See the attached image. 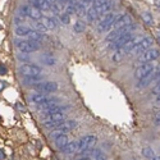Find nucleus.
I'll list each match as a JSON object with an SVG mask.
<instances>
[{
    "label": "nucleus",
    "instance_id": "1",
    "mask_svg": "<svg viewBox=\"0 0 160 160\" xmlns=\"http://www.w3.org/2000/svg\"><path fill=\"white\" fill-rule=\"evenodd\" d=\"M64 109L67 108H56L54 110H50L49 113H46L42 117L41 122H42V126L45 128H54L59 122L65 119V114L63 113Z\"/></svg>",
    "mask_w": 160,
    "mask_h": 160
},
{
    "label": "nucleus",
    "instance_id": "2",
    "mask_svg": "<svg viewBox=\"0 0 160 160\" xmlns=\"http://www.w3.org/2000/svg\"><path fill=\"white\" fill-rule=\"evenodd\" d=\"M96 141H97L96 136H93V135L85 136V137H82L78 141V147H77V151L86 156L88 153H91V150L93 149Z\"/></svg>",
    "mask_w": 160,
    "mask_h": 160
},
{
    "label": "nucleus",
    "instance_id": "3",
    "mask_svg": "<svg viewBox=\"0 0 160 160\" xmlns=\"http://www.w3.org/2000/svg\"><path fill=\"white\" fill-rule=\"evenodd\" d=\"M15 46L23 53H33L35 50L40 49V42L36 40H17L15 41Z\"/></svg>",
    "mask_w": 160,
    "mask_h": 160
},
{
    "label": "nucleus",
    "instance_id": "4",
    "mask_svg": "<svg viewBox=\"0 0 160 160\" xmlns=\"http://www.w3.org/2000/svg\"><path fill=\"white\" fill-rule=\"evenodd\" d=\"M153 44H154L153 37L145 36V37H142V38H141V41H140L138 44L135 46L133 50H132L130 54H132V55H140V54H142L143 51H146L147 49H150Z\"/></svg>",
    "mask_w": 160,
    "mask_h": 160
},
{
    "label": "nucleus",
    "instance_id": "5",
    "mask_svg": "<svg viewBox=\"0 0 160 160\" xmlns=\"http://www.w3.org/2000/svg\"><path fill=\"white\" fill-rule=\"evenodd\" d=\"M32 87H33V90H36V91H40L44 93H51V92H55L59 86L54 81H46V82H38V83L33 85Z\"/></svg>",
    "mask_w": 160,
    "mask_h": 160
},
{
    "label": "nucleus",
    "instance_id": "6",
    "mask_svg": "<svg viewBox=\"0 0 160 160\" xmlns=\"http://www.w3.org/2000/svg\"><path fill=\"white\" fill-rule=\"evenodd\" d=\"M19 72L22 73L25 77H32V76H40L42 69L36 64H31V63H26L22 64L19 68Z\"/></svg>",
    "mask_w": 160,
    "mask_h": 160
},
{
    "label": "nucleus",
    "instance_id": "7",
    "mask_svg": "<svg viewBox=\"0 0 160 160\" xmlns=\"http://www.w3.org/2000/svg\"><path fill=\"white\" fill-rule=\"evenodd\" d=\"M153 69H154V67H153V64H151V62H145V63L140 64L135 71V78L137 81L145 78L146 76H149L150 73L153 72Z\"/></svg>",
    "mask_w": 160,
    "mask_h": 160
},
{
    "label": "nucleus",
    "instance_id": "8",
    "mask_svg": "<svg viewBox=\"0 0 160 160\" xmlns=\"http://www.w3.org/2000/svg\"><path fill=\"white\" fill-rule=\"evenodd\" d=\"M141 38L142 37H140V36H132V38L130 41H127L126 44H124L122 48H120L119 50H118V53L120 54V55L122 56H126V55H128V54H130L132 50H133V48L136 45L138 44L140 41H141Z\"/></svg>",
    "mask_w": 160,
    "mask_h": 160
},
{
    "label": "nucleus",
    "instance_id": "9",
    "mask_svg": "<svg viewBox=\"0 0 160 160\" xmlns=\"http://www.w3.org/2000/svg\"><path fill=\"white\" fill-rule=\"evenodd\" d=\"M115 22V15L109 13L105 17H103V21H100L99 26H97V32H105V31H109L110 27L114 25Z\"/></svg>",
    "mask_w": 160,
    "mask_h": 160
},
{
    "label": "nucleus",
    "instance_id": "10",
    "mask_svg": "<svg viewBox=\"0 0 160 160\" xmlns=\"http://www.w3.org/2000/svg\"><path fill=\"white\" fill-rule=\"evenodd\" d=\"M133 32H127V33H124V35H122L120 37H118L115 41H113V42H110V45H109V49L110 50H113V51H118V50L122 48V46L126 44L127 41H130L131 38H132V35Z\"/></svg>",
    "mask_w": 160,
    "mask_h": 160
},
{
    "label": "nucleus",
    "instance_id": "11",
    "mask_svg": "<svg viewBox=\"0 0 160 160\" xmlns=\"http://www.w3.org/2000/svg\"><path fill=\"white\" fill-rule=\"evenodd\" d=\"M77 124L78 123H77L76 120H62V122H59L55 127H54V130L59 131V132H62V133H65V132L75 130V128L77 127Z\"/></svg>",
    "mask_w": 160,
    "mask_h": 160
},
{
    "label": "nucleus",
    "instance_id": "12",
    "mask_svg": "<svg viewBox=\"0 0 160 160\" xmlns=\"http://www.w3.org/2000/svg\"><path fill=\"white\" fill-rule=\"evenodd\" d=\"M59 108V101L56 99H50L49 101H46V103L38 105V110H40L42 114H46V113H49L50 110H54V109Z\"/></svg>",
    "mask_w": 160,
    "mask_h": 160
},
{
    "label": "nucleus",
    "instance_id": "13",
    "mask_svg": "<svg viewBox=\"0 0 160 160\" xmlns=\"http://www.w3.org/2000/svg\"><path fill=\"white\" fill-rule=\"evenodd\" d=\"M159 56H160V50L156 48H150V49H147L146 51L142 53L141 58H142V60H145V62H154V60H156Z\"/></svg>",
    "mask_w": 160,
    "mask_h": 160
},
{
    "label": "nucleus",
    "instance_id": "14",
    "mask_svg": "<svg viewBox=\"0 0 160 160\" xmlns=\"http://www.w3.org/2000/svg\"><path fill=\"white\" fill-rule=\"evenodd\" d=\"M130 25H132V17L130 14H122V15H119L118 18H115V22L113 26H114L115 28H122V27H126Z\"/></svg>",
    "mask_w": 160,
    "mask_h": 160
},
{
    "label": "nucleus",
    "instance_id": "15",
    "mask_svg": "<svg viewBox=\"0 0 160 160\" xmlns=\"http://www.w3.org/2000/svg\"><path fill=\"white\" fill-rule=\"evenodd\" d=\"M30 100L32 104H37V105H41L46 103V101L50 100V97H48V95L46 93H41V92H35L32 93V95L30 96Z\"/></svg>",
    "mask_w": 160,
    "mask_h": 160
},
{
    "label": "nucleus",
    "instance_id": "16",
    "mask_svg": "<svg viewBox=\"0 0 160 160\" xmlns=\"http://www.w3.org/2000/svg\"><path fill=\"white\" fill-rule=\"evenodd\" d=\"M54 142H55V147H56L58 150H63L64 147L68 145V142H69L68 136L64 135V133H62V135L58 136L55 140H54Z\"/></svg>",
    "mask_w": 160,
    "mask_h": 160
},
{
    "label": "nucleus",
    "instance_id": "17",
    "mask_svg": "<svg viewBox=\"0 0 160 160\" xmlns=\"http://www.w3.org/2000/svg\"><path fill=\"white\" fill-rule=\"evenodd\" d=\"M97 15H99V18L100 17H105L106 14H109V10H111V1L110 0H108L105 4H103L101 7L97 8Z\"/></svg>",
    "mask_w": 160,
    "mask_h": 160
},
{
    "label": "nucleus",
    "instance_id": "18",
    "mask_svg": "<svg viewBox=\"0 0 160 160\" xmlns=\"http://www.w3.org/2000/svg\"><path fill=\"white\" fill-rule=\"evenodd\" d=\"M41 22H42V25H44L48 30H54L56 27V23H58L56 19L51 18V17H44Z\"/></svg>",
    "mask_w": 160,
    "mask_h": 160
},
{
    "label": "nucleus",
    "instance_id": "19",
    "mask_svg": "<svg viewBox=\"0 0 160 160\" xmlns=\"http://www.w3.org/2000/svg\"><path fill=\"white\" fill-rule=\"evenodd\" d=\"M77 147H78V142L72 141V142H68V145L62 151H63V154H65V155H71L75 153V151H77Z\"/></svg>",
    "mask_w": 160,
    "mask_h": 160
},
{
    "label": "nucleus",
    "instance_id": "20",
    "mask_svg": "<svg viewBox=\"0 0 160 160\" xmlns=\"http://www.w3.org/2000/svg\"><path fill=\"white\" fill-rule=\"evenodd\" d=\"M42 80V76H32V77H25V80H23V83L27 85V86H33L38 83V82H41Z\"/></svg>",
    "mask_w": 160,
    "mask_h": 160
},
{
    "label": "nucleus",
    "instance_id": "21",
    "mask_svg": "<svg viewBox=\"0 0 160 160\" xmlns=\"http://www.w3.org/2000/svg\"><path fill=\"white\" fill-rule=\"evenodd\" d=\"M86 17H87V21L90 23H92V22H95L97 18H99V15H97V10L95 9L93 7H91L90 9L87 10V13H86Z\"/></svg>",
    "mask_w": 160,
    "mask_h": 160
},
{
    "label": "nucleus",
    "instance_id": "22",
    "mask_svg": "<svg viewBox=\"0 0 160 160\" xmlns=\"http://www.w3.org/2000/svg\"><path fill=\"white\" fill-rule=\"evenodd\" d=\"M31 28H28V27H26V26H17V28H15V35L17 36H28L30 32H31Z\"/></svg>",
    "mask_w": 160,
    "mask_h": 160
},
{
    "label": "nucleus",
    "instance_id": "23",
    "mask_svg": "<svg viewBox=\"0 0 160 160\" xmlns=\"http://www.w3.org/2000/svg\"><path fill=\"white\" fill-rule=\"evenodd\" d=\"M41 62L46 65H55L56 64V59L53 55H50V54H44V55L41 56Z\"/></svg>",
    "mask_w": 160,
    "mask_h": 160
},
{
    "label": "nucleus",
    "instance_id": "24",
    "mask_svg": "<svg viewBox=\"0 0 160 160\" xmlns=\"http://www.w3.org/2000/svg\"><path fill=\"white\" fill-rule=\"evenodd\" d=\"M30 18L36 19V21L41 19V18H42V12H41L40 8H33V7H31V10H30Z\"/></svg>",
    "mask_w": 160,
    "mask_h": 160
},
{
    "label": "nucleus",
    "instance_id": "25",
    "mask_svg": "<svg viewBox=\"0 0 160 160\" xmlns=\"http://www.w3.org/2000/svg\"><path fill=\"white\" fill-rule=\"evenodd\" d=\"M141 17H142V21L145 22L147 26H153L154 25V18H153V15H151L150 12H142Z\"/></svg>",
    "mask_w": 160,
    "mask_h": 160
},
{
    "label": "nucleus",
    "instance_id": "26",
    "mask_svg": "<svg viewBox=\"0 0 160 160\" xmlns=\"http://www.w3.org/2000/svg\"><path fill=\"white\" fill-rule=\"evenodd\" d=\"M85 30H86V25L82 21H77L75 23V26H73V31H75L76 33H82Z\"/></svg>",
    "mask_w": 160,
    "mask_h": 160
},
{
    "label": "nucleus",
    "instance_id": "27",
    "mask_svg": "<svg viewBox=\"0 0 160 160\" xmlns=\"http://www.w3.org/2000/svg\"><path fill=\"white\" fill-rule=\"evenodd\" d=\"M142 155H143V158H146L147 160H151L155 156V153H154V150L151 149V147H143L142 149Z\"/></svg>",
    "mask_w": 160,
    "mask_h": 160
},
{
    "label": "nucleus",
    "instance_id": "28",
    "mask_svg": "<svg viewBox=\"0 0 160 160\" xmlns=\"http://www.w3.org/2000/svg\"><path fill=\"white\" fill-rule=\"evenodd\" d=\"M33 28H35V31L41 32V33H45L48 31V28L42 25V22H33Z\"/></svg>",
    "mask_w": 160,
    "mask_h": 160
},
{
    "label": "nucleus",
    "instance_id": "29",
    "mask_svg": "<svg viewBox=\"0 0 160 160\" xmlns=\"http://www.w3.org/2000/svg\"><path fill=\"white\" fill-rule=\"evenodd\" d=\"M30 10H31V7L30 5H22L19 8V14L23 15V17H30Z\"/></svg>",
    "mask_w": 160,
    "mask_h": 160
},
{
    "label": "nucleus",
    "instance_id": "30",
    "mask_svg": "<svg viewBox=\"0 0 160 160\" xmlns=\"http://www.w3.org/2000/svg\"><path fill=\"white\" fill-rule=\"evenodd\" d=\"M59 19L60 22L63 23V25H69V22H71V15L64 13V14H59Z\"/></svg>",
    "mask_w": 160,
    "mask_h": 160
},
{
    "label": "nucleus",
    "instance_id": "31",
    "mask_svg": "<svg viewBox=\"0 0 160 160\" xmlns=\"http://www.w3.org/2000/svg\"><path fill=\"white\" fill-rule=\"evenodd\" d=\"M87 13V8L83 7L82 4H78V7H77V10H76V14L78 15V17H82L83 14Z\"/></svg>",
    "mask_w": 160,
    "mask_h": 160
},
{
    "label": "nucleus",
    "instance_id": "32",
    "mask_svg": "<svg viewBox=\"0 0 160 160\" xmlns=\"http://www.w3.org/2000/svg\"><path fill=\"white\" fill-rule=\"evenodd\" d=\"M77 10V5H73V4H68L67 7H65V13L67 14H75Z\"/></svg>",
    "mask_w": 160,
    "mask_h": 160
},
{
    "label": "nucleus",
    "instance_id": "33",
    "mask_svg": "<svg viewBox=\"0 0 160 160\" xmlns=\"http://www.w3.org/2000/svg\"><path fill=\"white\" fill-rule=\"evenodd\" d=\"M153 95H160V80H158V82H156V85L154 86V88H153Z\"/></svg>",
    "mask_w": 160,
    "mask_h": 160
},
{
    "label": "nucleus",
    "instance_id": "34",
    "mask_svg": "<svg viewBox=\"0 0 160 160\" xmlns=\"http://www.w3.org/2000/svg\"><path fill=\"white\" fill-rule=\"evenodd\" d=\"M106 1H108V0H93V1H92V7L95 8V9H97V8L101 7L103 4H105Z\"/></svg>",
    "mask_w": 160,
    "mask_h": 160
},
{
    "label": "nucleus",
    "instance_id": "35",
    "mask_svg": "<svg viewBox=\"0 0 160 160\" xmlns=\"http://www.w3.org/2000/svg\"><path fill=\"white\" fill-rule=\"evenodd\" d=\"M18 59H21V60H23V62H27L30 59V56H28V53H23V51H21L18 54Z\"/></svg>",
    "mask_w": 160,
    "mask_h": 160
},
{
    "label": "nucleus",
    "instance_id": "36",
    "mask_svg": "<svg viewBox=\"0 0 160 160\" xmlns=\"http://www.w3.org/2000/svg\"><path fill=\"white\" fill-rule=\"evenodd\" d=\"M122 59H123V56L120 55V54H119L118 51H115V54H114V55H113V60H114L115 63H119V62L122 60Z\"/></svg>",
    "mask_w": 160,
    "mask_h": 160
},
{
    "label": "nucleus",
    "instance_id": "37",
    "mask_svg": "<svg viewBox=\"0 0 160 160\" xmlns=\"http://www.w3.org/2000/svg\"><path fill=\"white\" fill-rule=\"evenodd\" d=\"M154 77H155V81L160 80V65L156 68H154Z\"/></svg>",
    "mask_w": 160,
    "mask_h": 160
},
{
    "label": "nucleus",
    "instance_id": "38",
    "mask_svg": "<svg viewBox=\"0 0 160 160\" xmlns=\"http://www.w3.org/2000/svg\"><path fill=\"white\" fill-rule=\"evenodd\" d=\"M33 8H40V0H28Z\"/></svg>",
    "mask_w": 160,
    "mask_h": 160
},
{
    "label": "nucleus",
    "instance_id": "39",
    "mask_svg": "<svg viewBox=\"0 0 160 160\" xmlns=\"http://www.w3.org/2000/svg\"><path fill=\"white\" fill-rule=\"evenodd\" d=\"M7 72H8V69H7L5 65H4V64H0V76L7 75Z\"/></svg>",
    "mask_w": 160,
    "mask_h": 160
},
{
    "label": "nucleus",
    "instance_id": "40",
    "mask_svg": "<svg viewBox=\"0 0 160 160\" xmlns=\"http://www.w3.org/2000/svg\"><path fill=\"white\" fill-rule=\"evenodd\" d=\"M56 4L58 5H60L62 8H65L68 4V0H56Z\"/></svg>",
    "mask_w": 160,
    "mask_h": 160
},
{
    "label": "nucleus",
    "instance_id": "41",
    "mask_svg": "<svg viewBox=\"0 0 160 160\" xmlns=\"http://www.w3.org/2000/svg\"><path fill=\"white\" fill-rule=\"evenodd\" d=\"M92 1H93V0H81L80 4H82V5H83V7L87 8V7L90 5V4H92Z\"/></svg>",
    "mask_w": 160,
    "mask_h": 160
},
{
    "label": "nucleus",
    "instance_id": "42",
    "mask_svg": "<svg viewBox=\"0 0 160 160\" xmlns=\"http://www.w3.org/2000/svg\"><path fill=\"white\" fill-rule=\"evenodd\" d=\"M154 106L155 108H160V95H158L156 100H155V103H154Z\"/></svg>",
    "mask_w": 160,
    "mask_h": 160
},
{
    "label": "nucleus",
    "instance_id": "43",
    "mask_svg": "<svg viewBox=\"0 0 160 160\" xmlns=\"http://www.w3.org/2000/svg\"><path fill=\"white\" fill-rule=\"evenodd\" d=\"M5 86H7V83L4 81H0V91H3L4 88H5Z\"/></svg>",
    "mask_w": 160,
    "mask_h": 160
},
{
    "label": "nucleus",
    "instance_id": "44",
    "mask_svg": "<svg viewBox=\"0 0 160 160\" xmlns=\"http://www.w3.org/2000/svg\"><path fill=\"white\" fill-rule=\"evenodd\" d=\"M5 159V154H4L3 150H0V160H4Z\"/></svg>",
    "mask_w": 160,
    "mask_h": 160
},
{
    "label": "nucleus",
    "instance_id": "45",
    "mask_svg": "<svg viewBox=\"0 0 160 160\" xmlns=\"http://www.w3.org/2000/svg\"><path fill=\"white\" fill-rule=\"evenodd\" d=\"M14 22H15V25H17V23H21V22H22V19H21V18H17V17H15V18H14Z\"/></svg>",
    "mask_w": 160,
    "mask_h": 160
},
{
    "label": "nucleus",
    "instance_id": "46",
    "mask_svg": "<svg viewBox=\"0 0 160 160\" xmlns=\"http://www.w3.org/2000/svg\"><path fill=\"white\" fill-rule=\"evenodd\" d=\"M154 4L156 5L158 8H160V0H154Z\"/></svg>",
    "mask_w": 160,
    "mask_h": 160
},
{
    "label": "nucleus",
    "instance_id": "47",
    "mask_svg": "<svg viewBox=\"0 0 160 160\" xmlns=\"http://www.w3.org/2000/svg\"><path fill=\"white\" fill-rule=\"evenodd\" d=\"M77 160H91L88 156H83V158H80V159H77Z\"/></svg>",
    "mask_w": 160,
    "mask_h": 160
},
{
    "label": "nucleus",
    "instance_id": "48",
    "mask_svg": "<svg viewBox=\"0 0 160 160\" xmlns=\"http://www.w3.org/2000/svg\"><path fill=\"white\" fill-rule=\"evenodd\" d=\"M151 160H160V156H154V158L151 159Z\"/></svg>",
    "mask_w": 160,
    "mask_h": 160
},
{
    "label": "nucleus",
    "instance_id": "49",
    "mask_svg": "<svg viewBox=\"0 0 160 160\" xmlns=\"http://www.w3.org/2000/svg\"><path fill=\"white\" fill-rule=\"evenodd\" d=\"M158 40H159V42H160V31L158 32Z\"/></svg>",
    "mask_w": 160,
    "mask_h": 160
},
{
    "label": "nucleus",
    "instance_id": "50",
    "mask_svg": "<svg viewBox=\"0 0 160 160\" xmlns=\"http://www.w3.org/2000/svg\"><path fill=\"white\" fill-rule=\"evenodd\" d=\"M0 28H1V27H0Z\"/></svg>",
    "mask_w": 160,
    "mask_h": 160
}]
</instances>
